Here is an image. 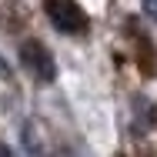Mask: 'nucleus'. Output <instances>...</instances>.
Masks as SVG:
<instances>
[{"label": "nucleus", "mask_w": 157, "mask_h": 157, "mask_svg": "<svg viewBox=\"0 0 157 157\" xmlns=\"http://www.w3.org/2000/svg\"><path fill=\"white\" fill-rule=\"evenodd\" d=\"M20 63H24V70L33 74L40 84H50V80L57 77V63L50 57V50H47L44 44H37V40H30V44L20 47Z\"/></svg>", "instance_id": "nucleus-2"}, {"label": "nucleus", "mask_w": 157, "mask_h": 157, "mask_svg": "<svg viewBox=\"0 0 157 157\" xmlns=\"http://www.w3.org/2000/svg\"><path fill=\"white\" fill-rule=\"evenodd\" d=\"M140 7H144V13L157 24V0H140Z\"/></svg>", "instance_id": "nucleus-3"}, {"label": "nucleus", "mask_w": 157, "mask_h": 157, "mask_svg": "<svg viewBox=\"0 0 157 157\" xmlns=\"http://www.w3.org/2000/svg\"><path fill=\"white\" fill-rule=\"evenodd\" d=\"M47 17L60 33H84L87 30V13L74 0H47Z\"/></svg>", "instance_id": "nucleus-1"}, {"label": "nucleus", "mask_w": 157, "mask_h": 157, "mask_svg": "<svg viewBox=\"0 0 157 157\" xmlns=\"http://www.w3.org/2000/svg\"><path fill=\"white\" fill-rule=\"evenodd\" d=\"M0 80H10V67H7L3 57H0Z\"/></svg>", "instance_id": "nucleus-4"}]
</instances>
